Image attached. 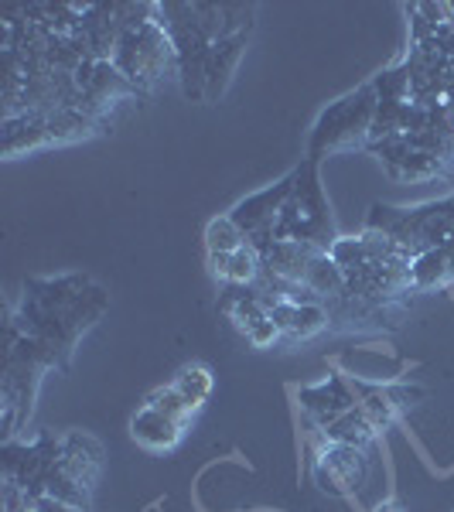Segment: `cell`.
I'll use <instances>...</instances> for the list:
<instances>
[{
    "label": "cell",
    "instance_id": "obj_3",
    "mask_svg": "<svg viewBox=\"0 0 454 512\" xmlns=\"http://www.w3.org/2000/svg\"><path fill=\"white\" fill-rule=\"evenodd\" d=\"M185 431H188L185 424H178L175 417L161 414V410H154V407H140L137 417L130 420V434H134V441L147 451L178 448V441L185 437Z\"/></svg>",
    "mask_w": 454,
    "mask_h": 512
},
{
    "label": "cell",
    "instance_id": "obj_10",
    "mask_svg": "<svg viewBox=\"0 0 454 512\" xmlns=\"http://www.w3.org/2000/svg\"><path fill=\"white\" fill-rule=\"evenodd\" d=\"M451 512H454V509H451Z\"/></svg>",
    "mask_w": 454,
    "mask_h": 512
},
{
    "label": "cell",
    "instance_id": "obj_8",
    "mask_svg": "<svg viewBox=\"0 0 454 512\" xmlns=\"http://www.w3.org/2000/svg\"><path fill=\"white\" fill-rule=\"evenodd\" d=\"M373 512H403V506L396 499H386V502H379V506Z\"/></svg>",
    "mask_w": 454,
    "mask_h": 512
},
{
    "label": "cell",
    "instance_id": "obj_9",
    "mask_svg": "<svg viewBox=\"0 0 454 512\" xmlns=\"http://www.w3.org/2000/svg\"><path fill=\"white\" fill-rule=\"evenodd\" d=\"M24 512H41V509H38V502H31V509H24Z\"/></svg>",
    "mask_w": 454,
    "mask_h": 512
},
{
    "label": "cell",
    "instance_id": "obj_6",
    "mask_svg": "<svg viewBox=\"0 0 454 512\" xmlns=\"http://www.w3.org/2000/svg\"><path fill=\"white\" fill-rule=\"evenodd\" d=\"M284 338V332L274 325V318H267V321H260L257 328H253L250 335H246V342L253 345V349H267V345H274V342H280Z\"/></svg>",
    "mask_w": 454,
    "mask_h": 512
},
{
    "label": "cell",
    "instance_id": "obj_5",
    "mask_svg": "<svg viewBox=\"0 0 454 512\" xmlns=\"http://www.w3.org/2000/svg\"><path fill=\"white\" fill-rule=\"evenodd\" d=\"M171 383H175L178 390L185 393L198 410H202V403L209 400V393H212V373L205 366H198V362H192V366L181 369V373L171 379Z\"/></svg>",
    "mask_w": 454,
    "mask_h": 512
},
{
    "label": "cell",
    "instance_id": "obj_2",
    "mask_svg": "<svg viewBox=\"0 0 454 512\" xmlns=\"http://www.w3.org/2000/svg\"><path fill=\"white\" fill-rule=\"evenodd\" d=\"M99 468H103V448L86 434H69L62 441V472L76 489L86 495L96 489Z\"/></svg>",
    "mask_w": 454,
    "mask_h": 512
},
{
    "label": "cell",
    "instance_id": "obj_4",
    "mask_svg": "<svg viewBox=\"0 0 454 512\" xmlns=\"http://www.w3.org/2000/svg\"><path fill=\"white\" fill-rule=\"evenodd\" d=\"M205 243H209V253H236V250H243L250 239H246L243 229L233 222V216H222V219L209 222V229H205Z\"/></svg>",
    "mask_w": 454,
    "mask_h": 512
},
{
    "label": "cell",
    "instance_id": "obj_7",
    "mask_svg": "<svg viewBox=\"0 0 454 512\" xmlns=\"http://www.w3.org/2000/svg\"><path fill=\"white\" fill-rule=\"evenodd\" d=\"M229 267H233V253H209V274L229 284Z\"/></svg>",
    "mask_w": 454,
    "mask_h": 512
},
{
    "label": "cell",
    "instance_id": "obj_1",
    "mask_svg": "<svg viewBox=\"0 0 454 512\" xmlns=\"http://www.w3.org/2000/svg\"><path fill=\"white\" fill-rule=\"evenodd\" d=\"M376 113H379L376 86H366V89H359V93L345 96L342 103H335L315 127V140H311L315 161L321 151H332V147L352 144V140L362 134H373Z\"/></svg>",
    "mask_w": 454,
    "mask_h": 512
}]
</instances>
